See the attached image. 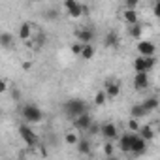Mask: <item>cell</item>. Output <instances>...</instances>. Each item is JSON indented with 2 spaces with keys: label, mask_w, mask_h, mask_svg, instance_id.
<instances>
[{
  "label": "cell",
  "mask_w": 160,
  "mask_h": 160,
  "mask_svg": "<svg viewBox=\"0 0 160 160\" xmlns=\"http://www.w3.org/2000/svg\"><path fill=\"white\" fill-rule=\"evenodd\" d=\"M64 10L72 19H79L83 13H87V8L83 4H79L77 0H64Z\"/></svg>",
  "instance_id": "277c9868"
},
{
  "label": "cell",
  "mask_w": 160,
  "mask_h": 160,
  "mask_svg": "<svg viewBox=\"0 0 160 160\" xmlns=\"http://www.w3.org/2000/svg\"><path fill=\"white\" fill-rule=\"evenodd\" d=\"M77 139H79V138H77L73 132H68V134L64 136V141H66L68 145H75V143H77Z\"/></svg>",
  "instance_id": "484cf974"
},
{
  "label": "cell",
  "mask_w": 160,
  "mask_h": 160,
  "mask_svg": "<svg viewBox=\"0 0 160 160\" xmlns=\"http://www.w3.org/2000/svg\"><path fill=\"white\" fill-rule=\"evenodd\" d=\"M136 132H138V134H139V136H141V138L147 141V143L154 139V128H152V126H149V124H143V126H139Z\"/></svg>",
  "instance_id": "9a60e30c"
},
{
  "label": "cell",
  "mask_w": 160,
  "mask_h": 160,
  "mask_svg": "<svg viewBox=\"0 0 160 160\" xmlns=\"http://www.w3.org/2000/svg\"><path fill=\"white\" fill-rule=\"evenodd\" d=\"M72 122H73V126H75L77 130H89V126H91L94 121H92V115H91L89 111H85V113H81V115H77L75 119H72Z\"/></svg>",
  "instance_id": "52a82bcc"
},
{
  "label": "cell",
  "mask_w": 160,
  "mask_h": 160,
  "mask_svg": "<svg viewBox=\"0 0 160 160\" xmlns=\"http://www.w3.org/2000/svg\"><path fill=\"white\" fill-rule=\"evenodd\" d=\"M104 154H106V156H113V154H115V145H113V141L104 143Z\"/></svg>",
  "instance_id": "d4e9b609"
},
{
  "label": "cell",
  "mask_w": 160,
  "mask_h": 160,
  "mask_svg": "<svg viewBox=\"0 0 160 160\" xmlns=\"http://www.w3.org/2000/svg\"><path fill=\"white\" fill-rule=\"evenodd\" d=\"M156 66V58H154V55H151V57H138L136 60H134V70H136V73L138 72H151L152 68Z\"/></svg>",
  "instance_id": "5b68a950"
},
{
  "label": "cell",
  "mask_w": 160,
  "mask_h": 160,
  "mask_svg": "<svg viewBox=\"0 0 160 160\" xmlns=\"http://www.w3.org/2000/svg\"><path fill=\"white\" fill-rule=\"evenodd\" d=\"M149 85H151V79H149L147 72H138L134 75V89L136 91H145Z\"/></svg>",
  "instance_id": "9c48e42d"
},
{
  "label": "cell",
  "mask_w": 160,
  "mask_h": 160,
  "mask_svg": "<svg viewBox=\"0 0 160 160\" xmlns=\"http://www.w3.org/2000/svg\"><path fill=\"white\" fill-rule=\"evenodd\" d=\"M32 68V62H23V70H30Z\"/></svg>",
  "instance_id": "d6a6232c"
},
{
  "label": "cell",
  "mask_w": 160,
  "mask_h": 160,
  "mask_svg": "<svg viewBox=\"0 0 160 160\" xmlns=\"http://www.w3.org/2000/svg\"><path fill=\"white\" fill-rule=\"evenodd\" d=\"M104 45L106 47H111V49H115L117 45H119V36L111 30V32H108L106 34V38H104Z\"/></svg>",
  "instance_id": "ffe728a7"
},
{
  "label": "cell",
  "mask_w": 160,
  "mask_h": 160,
  "mask_svg": "<svg viewBox=\"0 0 160 160\" xmlns=\"http://www.w3.org/2000/svg\"><path fill=\"white\" fill-rule=\"evenodd\" d=\"M145 115H149V113L145 111V108H143L141 104H134V106L130 108V117H132V119H143Z\"/></svg>",
  "instance_id": "ac0fdd59"
},
{
  "label": "cell",
  "mask_w": 160,
  "mask_h": 160,
  "mask_svg": "<svg viewBox=\"0 0 160 160\" xmlns=\"http://www.w3.org/2000/svg\"><path fill=\"white\" fill-rule=\"evenodd\" d=\"M43 43H45V36H43V34H38V36H36V45L42 47Z\"/></svg>",
  "instance_id": "4dcf8cb0"
},
{
  "label": "cell",
  "mask_w": 160,
  "mask_h": 160,
  "mask_svg": "<svg viewBox=\"0 0 160 160\" xmlns=\"http://www.w3.org/2000/svg\"><path fill=\"white\" fill-rule=\"evenodd\" d=\"M128 128H130L132 132H136V130L139 128V124H138V119H132V117H130V121H128Z\"/></svg>",
  "instance_id": "4316f807"
},
{
  "label": "cell",
  "mask_w": 160,
  "mask_h": 160,
  "mask_svg": "<svg viewBox=\"0 0 160 160\" xmlns=\"http://www.w3.org/2000/svg\"><path fill=\"white\" fill-rule=\"evenodd\" d=\"M139 2H141V0H124V6L126 8H136Z\"/></svg>",
  "instance_id": "f1b7e54d"
},
{
  "label": "cell",
  "mask_w": 160,
  "mask_h": 160,
  "mask_svg": "<svg viewBox=\"0 0 160 160\" xmlns=\"http://www.w3.org/2000/svg\"><path fill=\"white\" fill-rule=\"evenodd\" d=\"M145 151H147V141H145V139H143L138 132H134V139H132L130 154H134V156H141Z\"/></svg>",
  "instance_id": "8992f818"
},
{
  "label": "cell",
  "mask_w": 160,
  "mask_h": 160,
  "mask_svg": "<svg viewBox=\"0 0 160 160\" xmlns=\"http://www.w3.org/2000/svg\"><path fill=\"white\" fill-rule=\"evenodd\" d=\"M30 36H32V25L30 23H23L21 27H19V40H30Z\"/></svg>",
  "instance_id": "d6986e66"
},
{
  "label": "cell",
  "mask_w": 160,
  "mask_h": 160,
  "mask_svg": "<svg viewBox=\"0 0 160 160\" xmlns=\"http://www.w3.org/2000/svg\"><path fill=\"white\" fill-rule=\"evenodd\" d=\"M138 53L141 57H151V55L156 53V45L151 40H139L138 42Z\"/></svg>",
  "instance_id": "30bf717a"
},
{
  "label": "cell",
  "mask_w": 160,
  "mask_h": 160,
  "mask_svg": "<svg viewBox=\"0 0 160 160\" xmlns=\"http://www.w3.org/2000/svg\"><path fill=\"white\" fill-rule=\"evenodd\" d=\"M79 57H83L85 60H91V58L94 57V47H92V43H83V47H81V53H79Z\"/></svg>",
  "instance_id": "44dd1931"
},
{
  "label": "cell",
  "mask_w": 160,
  "mask_h": 160,
  "mask_svg": "<svg viewBox=\"0 0 160 160\" xmlns=\"http://www.w3.org/2000/svg\"><path fill=\"white\" fill-rule=\"evenodd\" d=\"M128 34H130V38L139 40V38L143 36V25H139V23H132V25H128Z\"/></svg>",
  "instance_id": "2e32d148"
},
{
  "label": "cell",
  "mask_w": 160,
  "mask_h": 160,
  "mask_svg": "<svg viewBox=\"0 0 160 160\" xmlns=\"http://www.w3.org/2000/svg\"><path fill=\"white\" fill-rule=\"evenodd\" d=\"M12 98L17 102V100H21V91L19 89H12Z\"/></svg>",
  "instance_id": "1f68e13d"
},
{
  "label": "cell",
  "mask_w": 160,
  "mask_h": 160,
  "mask_svg": "<svg viewBox=\"0 0 160 160\" xmlns=\"http://www.w3.org/2000/svg\"><path fill=\"white\" fill-rule=\"evenodd\" d=\"M94 28H91V27H85V28H81L77 32V40L81 42V43H92V40H94Z\"/></svg>",
  "instance_id": "7c38bea8"
},
{
  "label": "cell",
  "mask_w": 160,
  "mask_h": 160,
  "mask_svg": "<svg viewBox=\"0 0 160 160\" xmlns=\"http://www.w3.org/2000/svg\"><path fill=\"white\" fill-rule=\"evenodd\" d=\"M12 45H13V36H12L10 32H2V34H0V47L8 49V47H12Z\"/></svg>",
  "instance_id": "603a6c76"
},
{
  "label": "cell",
  "mask_w": 160,
  "mask_h": 160,
  "mask_svg": "<svg viewBox=\"0 0 160 160\" xmlns=\"http://www.w3.org/2000/svg\"><path fill=\"white\" fill-rule=\"evenodd\" d=\"M75 145H77V151L81 152V154H91V149L92 147H91V141L89 139H77Z\"/></svg>",
  "instance_id": "7402d4cb"
},
{
  "label": "cell",
  "mask_w": 160,
  "mask_h": 160,
  "mask_svg": "<svg viewBox=\"0 0 160 160\" xmlns=\"http://www.w3.org/2000/svg\"><path fill=\"white\" fill-rule=\"evenodd\" d=\"M141 106L145 108L147 113H152V111L158 109V98L156 96H149V98H145V102H141Z\"/></svg>",
  "instance_id": "e0dca14e"
},
{
  "label": "cell",
  "mask_w": 160,
  "mask_h": 160,
  "mask_svg": "<svg viewBox=\"0 0 160 160\" xmlns=\"http://www.w3.org/2000/svg\"><path fill=\"white\" fill-rule=\"evenodd\" d=\"M62 109H64V113H66L68 119H75L77 115L89 111V106H87V102L81 100V98H70V100L64 104Z\"/></svg>",
  "instance_id": "6da1fadb"
},
{
  "label": "cell",
  "mask_w": 160,
  "mask_h": 160,
  "mask_svg": "<svg viewBox=\"0 0 160 160\" xmlns=\"http://www.w3.org/2000/svg\"><path fill=\"white\" fill-rule=\"evenodd\" d=\"M81 47H83V43H81V42L73 43V45H72V53H73V55H79V53H81Z\"/></svg>",
  "instance_id": "83f0119b"
},
{
  "label": "cell",
  "mask_w": 160,
  "mask_h": 160,
  "mask_svg": "<svg viewBox=\"0 0 160 160\" xmlns=\"http://www.w3.org/2000/svg\"><path fill=\"white\" fill-rule=\"evenodd\" d=\"M122 19L126 25H132V23H139V15L136 12V8H126L122 12Z\"/></svg>",
  "instance_id": "5bb4252c"
},
{
  "label": "cell",
  "mask_w": 160,
  "mask_h": 160,
  "mask_svg": "<svg viewBox=\"0 0 160 160\" xmlns=\"http://www.w3.org/2000/svg\"><path fill=\"white\" fill-rule=\"evenodd\" d=\"M100 134L108 139V141H115L119 138V128L113 124V122H104L100 124Z\"/></svg>",
  "instance_id": "ba28073f"
},
{
  "label": "cell",
  "mask_w": 160,
  "mask_h": 160,
  "mask_svg": "<svg viewBox=\"0 0 160 160\" xmlns=\"http://www.w3.org/2000/svg\"><path fill=\"white\" fill-rule=\"evenodd\" d=\"M21 117L25 119V122L28 124H36L43 121V111L36 106V104H25L21 109Z\"/></svg>",
  "instance_id": "7a4b0ae2"
},
{
  "label": "cell",
  "mask_w": 160,
  "mask_h": 160,
  "mask_svg": "<svg viewBox=\"0 0 160 160\" xmlns=\"http://www.w3.org/2000/svg\"><path fill=\"white\" fill-rule=\"evenodd\" d=\"M8 91V81L6 79H0V94H4Z\"/></svg>",
  "instance_id": "f546056e"
},
{
  "label": "cell",
  "mask_w": 160,
  "mask_h": 160,
  "mask_svg": "<svg viewBox=\"0 0 160 160\" xmlns=\"http://www.w3.org/2000/svg\"><path fill=\"white\" fill-rule=\"evenodd\" d=\"M132 139H134V132H126V134H122V136H119V138H117V147H119L122 152L130 154Z\"/></svg>",
  "instance_id": "8fae6325"
},
{
  "label": "cell",
  "mask_w": 160,
  "mask_h": 160,
  "mask_svg": "<svg viewBox=\"0 0 160 160\" xmlns=\"http://www.w3.org/2000/svg\"><path fill=\"white\" fill-rule=\"evenodd\" d=\"M106 102H108L106 92H104V91H98V92L94 94V104H96V106H104Z\"/></svg>",
  "instance_id": "cb8c5ba5"
},
{
  "label": "cell",
  "mask_w": 160,
  "mask_h": 160,
  "mask_svg": "<svg viewBox=\"0 0 160 160\" xmlns=\"http://www.w3.org/2000/svg\"><path fill=\"white\" fill-rule=\"evenodd\" d=\"M17 130H19V136H21V139L25 141V145H28V147H36V145L40 143L38 134H36L28 124H21Z\"/></svg>",
  "instance_id": "3957f363"
},
{
  "label": "cell",
  "mask_w": 160,
  "mask_h": 160,
  "mask_svg": "<svg viewBox=\"0 0 160 160\" xmlns=\"http://www.w3.org/2000/svg\"><path fill=\"white\" fill-rule=\"evenodd\" d=\"M104 92H106V98H108V100H115V98L119 96V92H121V85L115 83V81H108Z\"/></svg>",
  "instance_id": "4fadbf2b"
}]
</instances>
